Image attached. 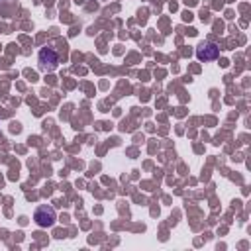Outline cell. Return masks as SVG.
Here are the masks:
<instances>
[{
	"mask_svg": "<svg viewBox=\"0 0 251 251\" xmlns=\"http://www.w3.org/2000/svg\"><path fill=\"white\" fill-rule=\"evenodd\" d=\"M57 67V53L53 49H41L39 51V69L43 73H51Z\"/></svg>",
	"mask_w": 251,
	"mask_h": 251,
	"instance_id": "6da1fadb",
	"label": "cell"
},
{
	"mask_svg": "<svg viewBox=\"0 0 251 251\" xmlns=\"http://www.w3.org/2000/svg\"><path fill=\"white\" fill-rule=\"evenodd\" d=\"M33 220L41 227L53 226V222H55V210L53 208H47V206H39L37 212H35V216H33Z\"/></svg>",
	"mask_w": 251,
	"mask_h": 251,
	"instance_id": "7a4b0ae2",
	"label": "cell"
},
{
	"mask_svg": "<svg viewBox=\"0 0 251 251\" xmlns=\"http://www.w3.org/2000/svg\"><path fill=\"white\" fill-rule=\"evenodd\" d=\"M218 47L214 45V43H200L198 47H196V57L200 59V61H214V59H218Z\"/></svg>",
	"mask_w": 251,
	"mask_h": 251,
	"instance_id": "3957f363",
	"label": "cell"
}]
</instances>
